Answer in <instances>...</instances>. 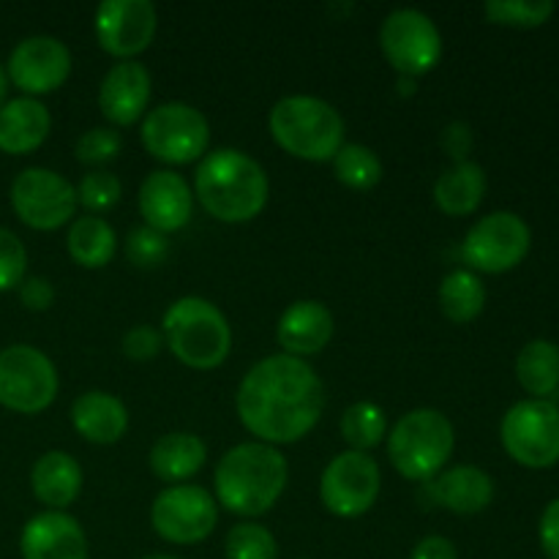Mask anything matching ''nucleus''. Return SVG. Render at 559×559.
Listing matches in <instances>:
<instances>
[{"label":"nucleus","instance_id":"30","mask_svg":"<svg viewBox=\"0 0 559 559\" xmlns=\"http://www.w3.org/2000/svg\"><path fill=\"white\" fill-rule=\"evenodd\" d=\"M333 173H336L338 183H344L347 189L369 191L380 183L385 167L371 147L358 145V142H349V145L344 142V147L333 158Z\"/></svg>","mask_w":559,"mask_h":559},{"label":"nucleus","instance_id":"43","mask_svg":"<svg viewBox=\"0 0 559 559\" xmlns=\"http://www.w3.org/2000/svg\"><path fill=\"white\" fill-rule=\"evenodd\" d=\"M399 87H402V96H413V93H415V80H413V76H402V74H399Z\"/></svg>","mask_w":559,"mask_h":559},{"label":"nucleus","instance_id":"40","mask_svg":"<svg viewBox=\"0 0 559 559\" xmlns=\"http://www.w3.org/2000/svg\"><path fill=\"white\" fill-rule=\"evenodd\" d=\"M20 300L27 311H47L55 304V287L49 278L31 276L20 284Z\"/></svg>","mask_w":559,"mask_h":559},{"label":"nucleus","instance_id":"11","mask_svg":"<svg viewBox=\"0 0 559 559\" xmlns=\"http://www.w3.org/2000/svg\"><path fill=\"white\" fill-rule=\"evenodd\" d=\"M11 207L16 218L38 233H52L74 218L76 189L47 167H27L11 183Z\"/></svg>","mask_w":559,"mask_h":559},{"label":"nucleus","instance_id":"3","mask_svg":"<svg viewBox=\"0 0 559 559\" xmlns=\"http://www.w3.org/2000/svg\"><path fill=\"white\" fill-rule=\"evenodd\" d=\"M289 467L282 451L265 442H240L216 464V502L243 519L262 516L282 500Z\"/></svg>","mask_w":559,"mask_h":559},{"label":"nucleus","instance_id":"13","mask_svg":"<svg viewBox=\"0 0 559 559\" xmlns=\"http://www.w3.org/2000/svg\"><path fill=\"white\" fill-rule=\"evenodd\" d=\"M151 524L167 544L191 546L211 538L218 524V502L194 484L167 486L151 506Z\"/></svg>","mask_w":559,"mask_h":559},{"label":"nucleus","instance_id":"34","mask_svg":"<svg viewBox=\"0 0 559 559\" xmlns=\"http://www.w3.org/2000/svg\"><path fill=\"white\" fill-rule=\"evenodd\" d=\"M74 189H76V202H80L91 216H98V213L104 211H112V207L120 202V194H123V186H120L118 175L104 173V169H93V173H87Z\"/></svg>","mask_w":559,"mask_h":559},{"label":"nucleus","instance_id":"19","mask_svg":"<svg viewBox=\"0 0 559 559\" xmlns=\"http://www.w3.org/2000/svg\"><path fill=\"white\" fill-rule=\"evenodd\" d=\"M22 559H87V535L66 511H44L22 527Z\"/></svg>","mask_w":559,"mask_h":559},{"label":"nucleus","instance_id":"2","mask_svg":"<svg viewBox=\"0 0 559 559\" xmlns=\"http://www.w3.org/2000/svg\"><path fill=\"white\" fill-rule=\"evenodd\" d=\"M271 194V180L257 158L235 147L207 151L194 175V197L213 218L246 224L262 213Z\"/></svg>","mask_w":559,"mask_h":559},{"label":"nucleus","instance_id":"12","mask_svg":"<svg viewBox=\"0 0 559 559\" xmlns=\"http://www.w3.org/2000/svg\"><path fill=\"white\" fill-rule=\"evenodd\" d=\"M533 246L527 222L511 211H497L484 216L464 235L462 257L469 267L480 273H508L524 262Z\"/></svg>","mask_w":559,"mask_h":559},{"label":"nucleus","instance_id":"42","mask_svg":"<svg viewBox=\"0 0 559 559\" xmlns=\"http://www.w3.org/2000/svg\"><path fill=\"white\" fill-rule=\"evenodd\" d=\"M409 559H459L456 546L445 535H426L415 544Z\"/></svg>","mask_w":559,"mask_h":559},{"label":"nucleus","instance_id":"33","mask_svg":"<svg viewBox=\"0 0 559 559\" xmlns=\"http://www.w3.org/2000/svg\"><path fill=\"white\" fill-rule=\"evenodd\" d=\"M484 11L495 25L538 27L555 14V3L551 0H489Z\"/></svg>","mask_w":559,"mask_h":559},{"label":"nucleus","instance_id":"32","mask_svg":"<svg viewBox=\"0 0 559 559\" xmlns=\"http://www.w3.org/2000/svg\"><path fill=\"white\" fill-rule=\"evenodd\" d=\"M227 559H278V544L267 527L257 522H240L227 533Z\"/></svg>","mask_w":559,"mask_h":559},{"label":"nucleus","instance_id":"39","mask_svg":"<svg viewBox=\"0 0 559 559\" xmlns=\"http://www.w3.org/2000/svg\"><path fill=\"white\" fill-rule=\"evenodd\" d=\"M442 151L448 153V156L453 158V164L459 162H467V153L473 151V129H469V123H464V120H453V123H448L445 129H442Z\"/></svg>","mask_w":559,"mask_h":559},{"label":"nucleus","instance_id":"46","mask_svg":"<svg viewBox=\"0 0 559 559\" xmlns=\"http://www.w3.org/2000/svg\"><path fill=\"white\" fill-rule=\"evenodd\" d=\"M300 559H306V557H300Z\"/></svg>","mask_w":559,"mask_h":559},{"label":"nucleus","instance_id":"22","mask_svg":"<svg viewBox=\"0 0 559 559\" xmlns=\"http://www.w3.org/2000/svg\"><path fill=\"white\" fill-rule=\"evenodd\" d=\"M52 129L49 109L38 98L20 96L0 107V151L9 156H27L38 151Z\"/></svg>","mask_w":559,"mask_h":559},{"label":"nucleus","instance_id":"25","mask_svg":"<svg viewBox=\"0 0 559 559\" xmlns=\"http://www.w3.org/2000/svg\"><path fill=\"white\" fill-rule=\"evenodd\" d=\"M205 442L197 435H191V431H169V435L158 437L151 448V456H147L153 475L169 486H178L183 480L194 478L205 467Z\"/></svg>","mask_w":559,"mask_h":559},{"label":"nucleus","instance_id":"35","mask_svg":"<svg viewBox=\"0 0 559 559\" xmlns=\"http://www.w3.org/2000/svg\"><path fill=\"white\" fill-rule=\"evenodd\" d=\"M123 151V136H120L118 129H104V126H96V129L85 131V134L76 140V162L87 164V167H98V164H107L112 158L120 156Z\"/></svg>","mask_w":559,"mask_h":559},{"label":"nucleus","instance_id":"8","mask_svg":"<svg viewBox=\"0 0 559 559\" xmlns=\"http://www.w3.org/2000/svg\"><path fill=\"white\" fill-rule=\"evenodd\" d=\"M500 437L508 456L522 467H555L559 462V407L549 399H524L506 413Z\"/></svg>","mask_w":559,"mask_h":559},{"label":"nucleus","instance_id":"4","mask_svg":"<svg viewBox=\"0 0 559 559\" xmlns=\"http://www.w3.org/2000/svg\"><path fill=\"white\" fill-rule=\"evenodd\" d=\"M273 142L304 162H333L344 147V118L333 104L317 96H284L267 115Z\"/></svg>","mask_w":559,"mask_h":559},{"label":"nucleus","instance_id":"24","mask_svg":"<svg viewBox=\"0 0 559 559\" xmlns=\"http://www.w3.org/2000/svg\"><path fill=\"white\" fill-rule=\"evenodd\" d=\"M80 462L66 451H47L31 469V489L49 511H66L82 491Z\"/></svg>","mask_w":559,"mask_h":559},{"label":"nucleus","instance_id":"5","mask_svg":"<svg viewBox=\"0 0 559 559\" xmlns=\"http://www.w3.org/2000/svg\"><path fill=\"white\" fill-rule=\"evenodd\" d=\"M164 342L175 358L197 371L218 369L233 349V328L216 304L197 295L178 298L164 311Z\"/></svg>","mask_w":559,"mask_h":559},{"label":"nucleus","instance_id":"21","mask_svg":"<svg viewBox=\"0 0 559 559\" xmlns=\"http://www.w3.org/2000/svg\"><path fill=\"white\" fill-rule=\"evenodd\" d=\"M431 502L445 511L459 513V516H473V513L486 511L495 500V480L489 473L473 464H459V467L445 469L437 478L426 480Z\"/></svg>","mask_w":559,"mask_h":559},{"label":"nucleus","instance_id":"10","mask_svg":"<svg viewBox=\"0 0 559 559\" xmlns=\"http://www.w3.org/2000/svg\"><path fill=\"white\" fill-rule=\"evenodd\" d=\"M380 47L388 63L413 80L435 71L442 58L440 27L418 9L391 11L380 27Z\"/></svg>","mask_w":559,"mask_h":559},{"label":"nucleus","instance_id":"27","mask_svg":"<svg viewBox=\"0 0 559 559\" xmlns=\"http://www.w3.org/2000/svg\"><path fill=\"white\" fill-rule=\"evenodd\" d=\"M66 246H69V254L76 265L96 271V267L112 262L115 251H118V238H115V229L102 216L85 213V216L71 222Z\"/></svg>","mask_w":559,"mask_h":559},{"label":"nucleus","instance_id":"29","mask_svg":"<svg viewBox=\"0 0 559 559\" xmlns=\"http://www.w3.org/2000/svg\"><path fill=\"white\" fill-rule=\"evenodd\" d=\"M486 306V287L473 271H453L440 284V309L451 322H473Z\"/></svg>","mask_w":559,"mask_h":559},{"label":"nucleus","instance_id":"20","mask_svg":"<svg viewBox=\"0 0 559 559\" xmlns=\"http://www.w3.org/2000/svg\"><path fill=\"white\" fill-rule=\"evenodd\" d=\"M333 328H336V322H333L331 309L322 300H295L278 317V347L293 358H309V355L322 353L328 347V342L333 338Z\"/></svg>","mask_w":559,"mask_h":559},{"label":"nucleus","instance_id":"9","mask_svg":"<svg viewBox=\"0 0 559 559\" xmlns=\"http://www.w3.org/2000/svg\"><path fill=\"white\" fill-rule=\"evenodd\" d=\"M58 369L41 349L11 344L0 353V407L38 415L58 396Z\"/></svg>","mask_w":559,"mask_h":559},{"label":"nucleus","instance_id":"44","mask_svg":"<svg viewBox=\"0 0 559 559\" xmlns=\"http://www.w3.org/2000/svg\"><path fill=\"white\" fill-rule=\"evenodd\" d=\"M5 93H9V74H5L3 63H0V107L5 104Z\"/></svg>","mask_w":559,"mask_h":559},{"label":"nucleus","instance_id":"23","mask_svg":"<svg viewBox=\"0 0 559 559\" xmlns=\"http://www.w3.org/2000/svg\"><path fill=\"white\" fill-rule=\"evenodd\" d=\"M71 424L93 445H115L129 431V409L112 393L87 391L71 404Z\"/></svg>","mask_w":559,"mask_h":559},{"label":"nucleus","instance_id":"26","mask_svg":"<svg viewBox=\"0 0 559 559\" xmlns=\"http://www.w3.org/2000/svg\"><path fill=\"white\" fill-rule=\"evenodd\" d=\"M486 194V173L475 162L451 164L435 180V202L448 216H469L478 211Z\"/></svg>","mask_w":559,"mask_h":559},{"label":"nucleus","instance_id":"41","mask_svg":"<svg viewBox=\"0 0 559 559\" xmlns=\"http://www.w3.org/2000/svg\"><path fill=\"white\" fill-rule=\"evenodd\" d=\"M540 546H544V555L549 559H559V500L549 502L540 516Z\"/></svg>","mask_w":559,"mask_h":559},{"label":"nucleus","instance_id":"38","mask_svg":"<svg viewBox=\"0 0 559 559\" xmlns=\"http://www.w3.org/2000/svg\"><path fill=\"white\" fill-rule=\"evenodd\" d=\"M164 347V333L156 331L153 325H134L123 336V353L126 358L136 360V364H145L153 360Z\"/></svg>","mask_w":559,"mask_h":559},{"label":"nucleus","instance_id":"17","mask_svg":"<svg viewBox=\"0 0 559 559\" xmlns=\"http://www.w3.org/2000/svg\"><path fill=\"white\" fill-rule=\"evenodd\" d=\"M140 213L145 218V227L156 233H178L194 216V191L183 175L173 169H156L147 175L140 186Z\"/></svg>","mask_w":559,"mask_h":559},{"label":"nucleus","instance_id":"16","mask_svg":"<svg viewBox=\"0 0 559 559\" xmlns=\"http://www.w3.org/2000/svg\"><path fill=\"white\" fill-rule=\"evenodd\" d=\"M5 74L25 96H47L69 80L71 52L55 36H27L11 49Z\"/></svg>","mask_w":559,"mask_h":559},{"label":"nucleus","instance_id":"15","mask_svg":"<svg viewBox=\"0 0 559 559\" xmlns=\"http://www.w3.org/2000/svg\"><path fill=\"white\" fill-rule=\"evenodd\" d=\"M93 27L104 52L120 60H134L156 36V5L151 0H104L96 9Z\"/></svg>","mask_w":559,"mask_h":559},{"label":"nucleus","instance_id":"18","mask_svg":"<svg viewBox=\"0 0 559 559\" xmlns=\"http://www.w3.org/2000/svg\"><path fill=\"white\" fill-rule=\"evenodd\" d=\"M151 71L140 60H120L98 87V109L112 126H131L147 112L151 102Z\"/></svg>","mask_w":559,"mask_h":559},{"label":"nucleus","instance_id":"31","mask_svg":"<svg viewBox=\"0 0 559 559\" xmlns=\"http://www.w3.org/2000/svg\"><path fill=\"white\" fill-rule=\"evenodd\" d=\"M388 420L382 407L374 402H355L353 407L344 409L342 415V437L349 445V451L369 453L371 448L385 440Z\"/></svg>","mask_w":559,"mask_h":559},{"label":"nucleus","instance_id":"37","mask_svg":"<svg viewBox=\"0 0 559 559\" xmlns=\"http://www.w3.org/2000/svg\"><path fill=\"white\" fill-rule=\"evenodd\" d=\"M27 251L11 229L0 227V293L14 289L25 282Z\"/></svg>","mask_w":559,"mask_h":559},{"label":"nucleus","instance_id":"28","mask_svg":"<svg viewBox=\"0 0 559 559\" xmlns=\"http://www.w3.org/2000/svg\"><path fill=\"white\" fill-rule=\"evenodd\" d=\"M519 385L533 399H549L559 391V347L546 338L524 344L516 358Z\"/></svg>","mask_w":559,"mask_h":559},{"label":"nucleus","instance_id":"1","mask_svg":"<svg viewBox=\"0 0 559 559\" xmlns=\"http://www.w3.org/2000/svg\"><path fill=\"white\" fill-rule=\"evenodd\" d=\"M235 409L257 442L273 448L289 445L304 440L320 424L325 388L304 358L267 355L240 380Z\"/></svg>","mask_w":559,"mask_h":559},{"label":"nucleus","instance_id":"36","mask_svg":"<svg viewBox=\"0 0 559 559\" xmlns=\"http://www.w3.org/2000/svg\"><path fill=\"white\" fill-rule=\"evenodd\" d=\"M126 254L136 267H156L167 260L169 238L142 224V227L131 229L129 240H126Z\"/></svg>","mask_w":559,"mask_h":559},{"label":"nucleus","instance_id":"6","mask_svg":"<svg viewBox=\"0 0 559 559\" xmlns=\"http://www.w3.org/2000/svg\"><path fill=\"white\" fill-rule=\"evenodd\" d=\"M456 448V431L440 409L418 407L402 415L388 435V459L407 480L437 478Z\"/></svg>","mask_w":559,"mask_h":559},{"label":"nucleus","instance_id":"7","mask_svg":"<svg viewBox=\"0 0 559 559\" xmlns=\"http://www.w3.org/2000/svg\"><path fill=\"white\" fill-rule=\"evenodd\" d=\"M140 140L153 158L180 167L205 158L211 147V123L191 104L167 102L142 118Z\"/></svg>","mask_w":559,"mask_h":559},{"label":"nucleus","instance_id":"45","mask_svg":"<svg viewBox=\"0 0 559 559\" xmlns=\"http://www.w3.org/2000/svg\"><path fill=\"white\" fill-rule=\"evenodd\" d=\"M147 559H178V557H167V555H156V557H147Z\"/></svg>","mask_w":559,"mask_h":559},{"label":"nucleus","instance_id":"14","mask_svg":"<svg viewBox=\"0 0 559 559\" xmlns=\"http://www.w3.org/2000/svg\"><path fill=\"white\" fill-rule=\"evenodd\" d=\"M380 464L360 451H344L328 462L320 478V500L333 516L358 519L371 511L380 497Z\"/></svg>","mask_w":559,"mask_h":559}]
</instances>
